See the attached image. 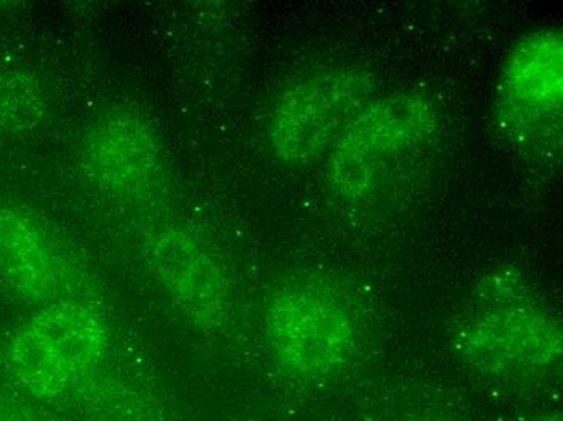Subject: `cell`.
Segmentation results:
<instances>
[{
    "label": "cell",
    "mask_w": 563,
    "mask_h": 421,
    "mask_svg": "<svg viewBox=\"0 0 563 421\" xmlns=\"http://www.w3.org/2000/svg\"><path fill=\"white\" fill-rule=\"evenodd\" d=\"M376 84L363 68L329 67L312 71L282 92L271 115L274 153L303 164L338 143L373 102Z\"/></svg>",
    "instance_id": "8992f818"
},
{
    "label": "cell",
    "mask_w": 563,
    "mask_h": 421,
    "mask_svg": "<svg viewBox=\"0 0 563 421\" xmlns=\"http://www.w3.org/2000/svg\"><path fill=\"white\" fill-rule=\"evenodd\" d=\"M438 125V108L420 92H395L371 102L335 143L331 187L340 197H366L389 164L424 145Z\"/></svg>",
    "instance_id": "5b68a950"
},
{
    "label": "cell",
    "mask_w": 563,
    "mask_h": 421,
    "mask_svg": "<svg viewBox=\"0 0 563 421\" xmlns=\"http://www.w3.org/2000/svg\"><path fill=\"white\" fill-rule=\"evenodd\" d=\"M163 163L159 139L140 112H108L86 135V173L115 197L130 200L151 193L163 177Z\"/></svg>",
    "instance_id": "ba28073f"
},
{
    "label": "cell",
    "mask_w": 563,
    "mask_h": 421,
    "mask_svg": "<svg viewBox=\"0 0 563 421\" xmlns=\"http://www.w3.org/2000/svg\"><path fill=\"white\" fill-rule=\"evenodd\" d=\"M449 334L460 361L503 381H539L562 362L561 320L517 272L496 269L481 277Z\"/></svg>",
    "instance_id": "6da1fadb"
},
{
    "label": "cell",
    "mask_w": 563,
    "mask_h": 421,
    "mask_svg": "<svg viewBox=\"0 0 563 421\" xmlns=\"http://www.w3.org/2000/svg\"><path fill=\"white\" fill-rule=\"evenodd\" d=\"M424 421H428V420H424Z\"/></svg>",
    "instance_id": "7c38bea8"
},
{
    "label": "cell",
    "mask_w": 563,
    "mask_h": 421,
    "mask_svg": "<svg viewBox=\"0 0 563 421\" xmlns=\"http://www.w3.org/2000/svg\"><path fill=\"white\" fill-rule=\"evenodd\" d=\"M111 332L85 300L62 299L20 328L7 347L12 378L37 399L80 391L108 357Z\"/></svg>",
    "instance_id": "3957f363"
},
{
    "label": "cell",
    "mask_w": 563,
    "mask_h": 421,
    "mask_svg": "<svg viewBox=\"0 0 563 421\" xmlns=\"http://www.w3.org/2000/svg\"><path fill=\"white\" fill-rule=\"evenodd\" d=\"M562 101L561 31H534L504 64L494 101L499 135L531 159H552L562 149Z\"/></svg>",
    "instance_id": "277c9868"
},
{
    "label": "cell",
    "mask_w": 563,
    "mask_h": 421,
    "mask_svg": "<svg viewBox=\"0 0 563 421\" xmlns=\"http://www.w3.org/2000/svg\"><path fill=\"white\" fill-rule=\"evenodd\" d=\"M530 421H562V413L559 410H551V412L541 413Z\"/></svg>",
    "instance_id": "8fae6325"
},
{
    "label": "cell",
    "mask_w": 563,
    "mask_h": 421,
    "mask_svg": "<svg viewBox=\"0 0 563 421\" xmlns=\"http://www.w3.org/2000/svg\"><path fill=\"white\" fill-rule=\"evenodd\" d=\"M67 263L56 243L31 215L0 207V279L37 303L62 300Z\"/></svg>",
    "instance_id": "9c48e42d"
},
{
    "label": "cell",
    "mask_w": 563,
    "mask_h": 421,
    "mask_svg": "<svg viewBox=\"0 0 563 421\" xmlns=\"http://www.w3.org/2000/svg\"><path fill=\"white\" fill-rule=\"evenodd\" d=\"M264 330L282 373L305 385L338 378L358 347V323L349 300L318 276L280 284L267 299Z\"/></svg>",
    "instance_id": "7a4b0ae2"
},
{
    "label": "cell",
    "mask_w": 563,
    "mask_h": 421,
    "mask_svg": "<svg viewBox=\"0 0 563 421\" xmlns=\"http://www.w3.org/2000/svg\"><path fill=\"white\" fill-rule=\"evenodd\" d=\"M46 111V95L31 75L0 68V133L29 132Z\"/></svg>",
    "instance_id": "30bf717a"
},
{
    "label": "cell",
    "mask_w": 563,
    "mask_h": 421,
    "mask_svg": "<svg viewBox=\"0 0 563 421\" xmlns=\"http://www.w3.org/2000/svg\"><path fill=\"white\" fill-rule=\"evenodd\" d=\"M141 255L161 289L202 330L221 328L229 318V277L218 256L185 229L163 225L144 237Z\"/></svg>",
    "instance_id": "52a82bcc"
}]
</instances>
